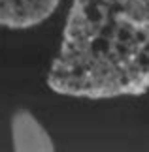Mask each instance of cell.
<instances>
[{
  "label": "cell",
  "mask_w": 149,
  "mask_h": 152,
  "mask_svg": "<svg viewBox=\"0 0 149 152\" xmlns=\"http://www.w3.org/2000/svg\"><path fill=\"white\" fill-rule=\"evenodd\" d=\"M47 86L83 100L147 94L149 0H72Z\"/></svg>",
  "instance_id": "cell-1"
},
{
  "label": "cell",
  "mask_w": 149,
  "mask_h": 152,
  "mask_svg": "<svg viewBox=\"0 0 149 152\" xmlns=\"http://www.w3.org/2000/svg\"><path fill=\"white\" fill-rule=\"evenodd\" d=\"M61 0H0V26L27 30L47 21Z\"/></svg>",
  "instance_id": "cell-2"
},
{
  "label": "cell",
  "mask_w": 149,
  "mask_h": 152,
  "mask_svg": "<svg viewBox=\"0 0 149 152\" xmlns=\"http://www.w3.org/2000/svg\"><path fill=\"white\" fill-rule=\"evenodd\" d=\"M11 139L15 150H53V141L44 126L28 111H17L11 118Z\"/></svg>",
  "instance_id": "cell-3"
}]
</instances>
